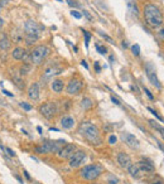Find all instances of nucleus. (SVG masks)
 Wrapping results in <instances>:
<instances>
[{
  "label": "nucleus",
  "mask_w": 164,
  "mask_h": 184,
  "mask_svg": "<svg viewBox=\"0 0 164 184\" xmlns=\"http://www.w3.org/2000/svg\"><path fill=\"white\" fill-rule=\"evenodd\" d=\"M78 133L92 145H100L101 144V135L99 128L90 121L81 122L80 126H78Z\"/></svg>",
  "instance_id": "nucleus-1"
},
{
  "label": "nucleus",
  "mask_w": 164,
  "mask_h": 184,
  "mask_svg": "<svg viewBox=\"0 0 164 184\" xmlns=\"http://www.w3.org/2000/svg\"><path fill=\"white\" fill-rule=\"evenodd\" d=\"M9 1H10V0H0V8H1V7H5V5H7Z\"/></svg>",
  "instance_id": "nucleus-43"
},
{
  "label": "nucleus",
  "mask_w": 164,
  "mask_h": 184,
  "mask_svg": "<svg viewBox=\"0 0 164 184\" xmlns=\"http://www.w3.org/2000/svg\"><path fill=\"white\" fill-rule=\"evenodd\" d=\"M100 34H101V36H102V37H104V38H105V39H106V41L109 42V43H114V41H112V39H111L109 36H106V34H102V33H100Z\"/></svg>",
  "instance_id": "nucleus-41"
},
{
  "label": "nucleus",
  "mask_w": 164,
  "mask_h": 184,
  "mask_svg": "<svg viewBox=\"0 0 164 184\" xmlns=\"http://www.w3.org/2000/svg\"><path fill=\"white\" fill-rule=\"evenodd\" d=\"M149 184H164V180H162L159 177H155L154 179H151Z\"/></svg>",
  "instance_id": "nucleus-33"
},
{
  "label": "nucleus",
  "mask_w": 164,
  "mask_h": 184,
  "mask_svg": "<svg viewBox=\"0 0 164 184\" xmlns=\"http://www.w3.org/2000/svg\"><path fill=\"white\" fill-rule=\"evenodd\" d=\"M39 92H41V90H39V85L33 83L30 87L28 88V97L33 101H37L39 99Z\"/></svg>",
  "instance_id": "nucleus-14"
},
{
  "label": "nucleus",
  "mask_w": 164,
  "mask_h": 184,
  "mask_svg": "<svg viewBox=\"0 0 164 184\" xmlns=\"http://www.w3.org/2000/svg\"><path fill=\"white\" fill-rule=\"evenodd\" d=\"M131 50H133V53L135 56H139L140 54V45L139 44H134L133 47H131Z\"/></svg>",
  "instance_id": "nucleus-32"
},
{
  "label": "nucleus",
  "mask_w": 164,
  "mask_h": 184,
  "mask_svg": "<svg viewBox=\"0 0 164 184\" xmlns=\"http://www.w3.org/2000/svg\"><path fill=\"white\" fill-rule=\"evenodd\" d=\"M128 7H129L130 11H131L133 14H135V15H139V9L137 8V5H135V3L133 1V0H130V1H128Z\"/></svg>",
  "instance_id": "nucleus-25"
},
{
  "label": "nucleus",
  "mask_w": 164,
  "mask_h": 184,
  "mask_svg": "<svg viewBox=\"0 0 164 184\" xmlns=\"http://www.w3.org/2000/svg\"><path fill=\"white\" fill-rule=\"evenodd\" d=\"M109 144H110V145H115V144H116V136L115 135H110V137H109Z\"/></svg>",
  "instance_id": "nucleus-37"
},
{
  "label": "nucleus",
  "mask_w": 164,
  "mask_h": 184,
  "mask_svg": "<svg viewBox=\"0 0 164 184\" xmlns=\"http://www.w3.org/2000/svg\"><path fill=\"white\" fill-rule=\"evenodd\" d=\"M20 106L23 107L25 111H30L32 108H33V107H32V105H29V103H27V102H20Z\"/></svg>",
  "instance_id": "nucleus-34"
},
{
  "label": "nucleus",
  "mask_w": 164,
  "mask_h": 184,
  "mask_svg": "<svg viewBox=\"0 0 164 184\" xmlns=\"http://www.w3.org/2000/svg\"><path fill=\"white\" fill-rule=\"evenodd\" d=\"M24 29H25V34H29V36H36V37L39 38L42 27H39L34 20H27L25 25H24Z\"/></svg>",
  "instance_id": "nucleus-10"
},
{
  "label": "nucleus",
  "mask_w": 164,
  "mask_h": 184,
  "mask_svg": "<svg viewBox=\"0 0 164 184\" xmlns=\"http://www.w3.org/2000/svg\"><path fill=\"white\" fill-rule=\"evenodd\" d=\"M111 101H112V102H114V103H115V105H117V106H120V101H119L117 99H115V97H114V96H111Z\"/></svg>",
  "instance_id": "nucleus-42"
},
{
  "label": "nucleus",
  "mask_w": 164,
  "mask_h": 184,
  "mask_svg": "<svg viewBox=\"0 0 164 184\" xmlns=\"http://www.w3.org/2000/svg\"><path fill=\"white\" fill-rule=\"evenodd\" d=\"M56 105H57V111L58 112H66L70 108V106H71V101H68V100H62V101L56 103Z\"/></svg>",
  "instance_id": "nucleus-18"
},
{
  "label": "nucleus",
  "mask_w": 164,
  "mask_h": 184,
  "mask_svg": "<svg viewBox=\"0 0 164 184\" xmlns=\"http://www.w3.org/2000/svg\"><path fill=\"white\" fill-rule=\"evenodd\" d=\"M96 49H97V52L100 54H105L106 53V48L102 47V45H100V44H96Z\"/></svg>",
  "instance_id": "nucleus-35"
},
{
  "label": "nucleus",
  "mask_w": 164,
  "mask_h": 184,
  "mask_svg": "<svg viewBox=\"0 0 164 184\" xmlns=\"http://www.w3.org/2000/svg\"><path fill=\"white\" fill-rule=\"evenodd\" d=\"M82 88H83V82L81 79L73 78L68 82V85H67V93L71 96H76L82 91Z\"/></svg>",
  "instance_id": "nucleus-8"
},
{
  "label": "nucleus",
  "mask_w": 164,
  "mask_h": 184,
  "mask_svg": "<svg viewBox=\"0 0 164 184\" xmlns=\"http://www.w3.org/2000/svg\"><path fill=\"white\" fill-rule=\"evenodd\" d=\"M38 41V37H36V36H29V34H25V42H27V44H33V43H36Z\"/></svg>",
  "instance_id": "nucleus-26"
},
{
  "label": "nucleus",
  "mask_w": 164,
  "mask_h": 184,
  "mask_svg": "<svg viewBox=\"0 0 164 184\" xmlns=\"http://www.w3.org/2000/svg\"><path fill=\"white\" fill-rule=\"evenodd\" d=\"M48 53H49L48 47H46V45H37L30 52V62L36 66L42 65L43 61L46 59V57L48 56Z\"/></svg>",
  "instance_id": "nucleus-5"
},
{
  "label": "nucleus",
  "mask_w": 164,
  "mask_h": 184,
  "mask_svg": "<svg viewBox=\"0 0 164 184\" xmlns=\"http://www.w3.org/2000/svg\"><path fill=\"white\" fill-rule=\"evenodd\" d=\"M24 175L27 177V179H30V175L28 174V171H27V170H24Z\"/></svg>",
  "instance_id": "nucleus-49"
},
{
  "label": "nucleus",
  "mask_w": 164,
  "mask_h": 184,
  "mask_svg": "<svg viewBox=\"0 0 164 184\" xmlns=\"http://www.w3.org/2000/svg\"><path fill=\"white\" fill-rule=\"evenodd\" d=\"M37 130H38V133H39V134H42V128H41V126H38Z\"/></svg>",
  "instance_id": "nucleus-50"
},
{
  "label": "nucleus",
  "mask_w": 164,
  "mask_h": 184,
  "mask_svg": "<svg viewBox=\"0 0 164 184\" xmlns=\"http://www.w3.org/2000/svg\"><path fill=\"white\" fill-rule=\"evenodd\" d=\"M10 44H12L10 43V39L4 34V36L0 38V48H1L3 50H7V49L10 48Z\"/></svg>",
  "instance_id": "nucleus-22"
},
{
  "label": "nucleus",
  "mask_w": 164,
  "mask_h": 184,
  "mask_svg": "<svg viewBox=\"0 0 164 184\" xmlns=\"http://www.w3.org/2000/svg\"><path fill=\"white\" fill-rule=\"evenodd\" d=\"M77 150V148L75 144H65L63 148L61 149V150L58 151V158L59 159H70L73 154H75V151Z\"/></svg>",
  "instance_id": "nucleus-9"
},
{
  "label": "nucleus",
  "mask_w": 164,
  "mask_h": 184,
  "mask_svg": "<svg viewBox=\"0 0 164 184\" xmlns=\"http://www.w3.org/2000/svg\"><path fill=\"white\" fill-rule=\"evenodd\" d=\"M81 65L85 67V68H86V70H87V68H88V65H87V63H86V61H85V59H82L81 61Z\"/></svg>",
  "instance_id": "nucleus-47"
},
{
  "label": "nucleus",
  "mask_w": 164,
  "mask_h": 184,
  "mask_svg": "<svg viewBox=\"0 0 164 184\" xmlns=\"http://www.w3.org/2000/svg\"><path fill=\"white\" fill-rule=\"evenodd\" d=\"M12 56H13V58H14V59H18V61H19V59H23V58H25L27 53H25V49L20 48V47H16V48L13 50Z\"/></svg>",
  "instance_id": "nucleus-19"
},
{
  "label": "nucleus",
  "mask_w": 164,
  "mask_h": 184,
  "mask_svg": "<svg viewBox=\"0 0 164 184\" xmlns=\"http://www.w3.org/2000/svg\"><path fill=\"white\" fill-rule=\"evenodd\" d=\"M52 90L54 91V92H57V93H59V92H62L63 91V87H65V83H63V81L62 79H54V81L52 82Z\"/></svg>",
  "instance_id": "nucleus-20"
},
{
  "label": "nucleus",
  "mask_w": 164,
  "mask_h": 184,
  "mask_svg": "<svg viewBox=\"0 0 164 184\" xmlns=\"http://www.w3.org/2000/svg\"><path fill=\"white\" fill-rule=\"evenodd\" d=\"M94 105V102L91 101V99H88V97H86V99H83L82 102H81V106L85 108V110H87V108H91Z\"/></svg>",
  "instance_id": "nucleus-24"
},
{
  "label": "nucleus",
  "mask_w": 164,
  "mask_h": 184,
  "mask_svg": "<svg viewBox=\"0 0 164 184\" xmlns=\"http://www.w3.org/2000/svg\"><path fill=\"white\" fill-rule=\"evenodd\" d=\"M29 71H30V66H29V65H25V63H24V65L20 67V72H19V73L22 74V76H23V74L29 73Z\"/></svg>",
  "instance_id": "nucleus-27"
},
{
  "label": "nucleus",
  "mask_w": 164,
  "mask_h": 184,
  "mask_svg": "<svg viewBox=\"0 0 164 184\" xmlns=\"http://www.w3.org/2000/svg\"><path fill=\"white\" fill-rule=\"evenodd\" d=\"M144 16L146 23L153 27V28H158L163 24V15L159 8L155 7L154 4H146L144 7Z\"/></svg>",
  "instance_id": "nucleus-2"
},
{
  "label": "nucleus",
  "mask_w": 164,
  "mask_h": 184,
  "mask_svg": "<svg viewBox=\"0 0 164 184\" xmlns=\"http://www.w3.org/2000/svg\"><path fill=\"white\" fill-rule=\"evenodd\" d=\"M13 81H14V83L18 86L20 90H23V88L25 87V83H24V81H23V78H20L19 76H14V77H13Z\"/></svg>",
  "instance_id": "nucleus-23"
},
{
  "label": "nucleus",
  "mask_w": 164,
  "mask_h": 184,
  "mask_svg": "<svg viewBox=\"0 0 164 184\" xmlns=\"http://www.w3.org/2000/svg\"><path fill=\"white\" fill-rule=\"evenodd\" d=\"M128 170H129V173H130V175H131V177H134V178H139L140 177L141 170L139 169L138 164H131L128 168Z\"/></svg>",
  "instance_id": "nucleus-21"
},
{
  "label": "nucleus",
  "mask_w": 164,
  "mask_h": 184,
  "mask_svg": "<svg viewBox=\"0 0 164 184\" xmlns=\"http://www.w3.org/2000/svg\"><path fill=\"white\" fill-rule=\"evenodd\" d=\"M104 173V166L100 164H90V165H85L83 168L80 169V177L85 180L88 182H94Z\"/></svg>",
  "instance_id": "nucleus-4"
},
{
  "label": "nucleus",
  "mask_w": 164,
  "mask_h": 184,
  "mask_svg": "<svg viewBox=\"0 0 164 184\" xmlns=\"http://www.w3.org/2000/svg\"><path fill=\"white\" fill-rule=\"evenodd\" d=\"M3 93H4V95H7V96H9V97H13V93H10V92L7 91V90H3Z\"/></svg>",
  "instance_id": "nucleus-46"
},
{
  "label": "nucleus",
  "mask_w": 164,
  "mask_h": 184,
  "mask_svg": "<svg viewBox=\"0 0 164 184\" xmlns=\"http://www.w3.org/2000/svg\"><path fill=\"white\" fill-rule=\"evenodd\" d=\"M159 36H160V38H163V39H164V29H162V30L159 32Z\"/></svg>",
  "instance_id": "nucleus-48"
},
{
  "label": "nucleus",
  "mask_w": 164,
  "mask_h": 184,
  "mask_svg": "<svg viewBox=\"0 0 164 184\" xmlns=\"http://www.w3.org/2000/svg\"><path fill=\"white\" fill-rule=\"evenodd\" d=\"M148 110H149V111H150V112H151L153 115H154V116H155V117H157L158 120H159V121H160V122H164V120H163V117H162V116H160V115H159V114H158V112H157L155 110H153V108H151V107H148Z\"/></svg>",
  "instance_id": "nucleus-29"
},
{
  "label": "nucleus",
  "mask_w": 164,
  "mask_h": 184,
  "mask_svg": "<svg viewBox=\"0 0 164 184\" xmlns=\"http://www.w3.org/2000/svg\"><path fill=\"white\" fill-rule=\"evenodd\" d=\"M67 1V4L70 5V7H73V8H76V7H78V3H76L75 0H66Z\"/></svg>",
  "instance_id": "nucleus-39"
},
{
  "label": "nucleus",
  "mask_w": 164,
  "mask_h": 184,
  "mask_svg": "<svg viewBox=\"0 0 164 184\" xmlns=\"http://www.w3.org/2000/svg\"><path fill=\"white\" fill-rule=\"evenodd\" d=\"M39 112H41V115L43 117L50 120L58 114L57 105H56L54 102H44L43 105L39 106Z\"/></svg>",
  "instance_id": "nucleus-6"
},
{
  "label": "nucleus",
  "mask_w": 164,
  "mask_h": 184,
  "mask_svg": "<svg viewBox=\"0 0 164 184\" xmlns=\"http://www.w3.org/2000/svg\"><path fill=\"white\" fill-rule=\"evenodd\" d=\"M5 151H7V153L10 155V157H15V153H14L10 148H5Z\"/></svg>",
  "instance_id": "nucleus-40"
},
{
  "label": "nucleus",
  "mask_w": 164,
  "mask_h": 184,
  "mask_svg": "<svg viewBox=\"0 0 164 184\" xmlns=\"http://www.w3.org/2000/svg\"><path fill=\"white\" fill-rule=\"evenodd\" d=\"M117 163H119V165L121 166V168H124V169H128L130 165H131L133 163H131V159H130V157L126 154V153H119L117 154Z\"/></svg>",
  "instance_id": "nucleus-13"
},
{
  "label": "nucleus",
  "mask_w": 164,
  "mask_h": 184,
  "mask_svg": "<svg viewBox=\"0 0 164 184\" xmlns=\"http://www.w3.org/2000/svg\"><path fill=\"white\" fill-rule=\"evenodd\" d=\"M83 14H85V15H86V18H87L88 20H92V16H91V15H90V14H88V11H86V10H83Z\"/></svg>",
  "instance_id": "nucleus-44"
},
{
  "label": "nucleus",
  "mask_w": 164,
  "mask_h": 184,
  "mask_svg": "<svg viewBox=\"0 0 164 184\" xmlns=\"http://www.w3.org/2000/svg\"><path fill=\"white\" fill-rule=\"evenodd\" d=\"M66 144L65 140H47L43 141L42 144H39L34 148V153L39 154V155H44V154H58V151L61 150L63 145Z\"/></svg>",
  "instance_id": "nucleus-3"
},
{
  "label": "nucleus",
  "mask_w": 164,
  "mask_h": 184,
  "mask_svg": "<svg viewBox=\"0 0 164 184\" xmlns=\"http://www.w3.org/2000/svg\"><path fill=\"white\" fill-rule=\"evenodd\" d=\"M144 92H145V95L149 97V100H154V96L151 95V92H150L148 88H146V87H144Z\"/></svg>",
  "instance_id": "nucleus-38"
},
{
  "label": "nucleus",
  "mask_w": 164,
  "mask_h": 184,
  "mask_svg": "<svg viewBox=\"0 0 164 184\" xmlns=\"http://www.w3.org/2000/svg\"><path fill=\"white\" fill-rule=\"evenodd\" d=\"M85 159H86V153L83 150H76L75 154L68 159V164L71 168H78V166L82 165Z\"/></svg>",
  "instance_id": "nucleus-7"
},
{
  "label": "nucleus",
  "mask_w": 164,
  "mask_h": 184,
  "mask_svg": "<svg viewBox=\"0 0 164 184\" xmlns=\"http://www.w3.org/2000/svg\"><path fill=\"white\" fill-rule=\"evenodd\" d=\"M3 24H4V20H3V18H0V28L3 27Z\"/></svg>",
  "instance_id": "nucleus-51"
},
{
  "label": "nucleus",
  "mask_w": 164,
  "mask_h": 184,
  "mask_svg": "<svg viewBox=\"0 0 164 184\" xmlns=\"http://www.w3.org/2000/svg\"><path fill=\"white\" fill-rule=\"evenodd\" d=\"M119 183V179L114 175H109L107 178V184H117Z\"/></svg>",
  "instance_id": "nucleus-31"
},
{
  "label": "nucleus",
  "mask_w": 164,
  "mask_h": 184,
  "mask_svg": "<svg viewBox=\"0 0 164 184\" xmlns=\"http://www.w3.org/2000/svg\"><path fill=\"white\" fill-rule=\"evenodd\" d=\"M71 15H72V16H75L76 19H81V16H82V14H81V13H78L77 10H72V11H71Z\"/></svg>",
  "instance_id": "nucleus-36"
},
{
  "label": "nucleus",
  "mask_w": 164,
  "mask_h": 184,
  "mask_svg": "<svg viewBox=\"0 0 164 184\" xmlns=\"http://www.w3.org/2000/svg\"><path fill=\"white\" fill-rule=\"evenodd\" d=\"M57 1H62V0H57Z\"/></svg>",
  "instance_id": "nucleus-53"
},
{
  "label": "nucleus",
  "mask_w": 164,
  "mask_h": 184,
  "mask_svg": "<svg viewBox=\"0 0 164 184\" xmlns=\"http://www.w3.org/2000/svg\"><path fill=\"white\" fill-rule=\"evenodd\" d=\"M149 124H150V125H151V126H153V128H154V129H157L158 131H160L162 134H164V128H162L160 125L155 124V121H154V120H149Z\"/></svg>",
  "instance_id": "nucleus-28"
},
{
  "label": "nucleus",
  "mask_w": 164,
  "mask_h": 184,
  "mask_svg": "<svg viewBox=\"0 0 164 184\" xmlns=\"http://www.w3.org/2000/svg\"><path fill=\"white\" fill-rule=\"evenodd\" d=\"M145 72H146V76H148V78L150 79V82L154 85L157 88H160L162 86L159 83V79H158V77H157L155 68H154V66H153L151 63H146V65H145Z\"/></svg>",
  "instance_id": "nucleus-11"
},
{
  "label": "nucleus",
  "mask_w": 164,
  "mask_h": 184,
  "mask_svg": "<svg viewBox=\"0 0 164 184\" xmlns=\"http://www.w3.org/2000/svg\"><path fill=\"white\" fill-rule=\"evenodd\" d=\"M83 32V36H85V44H86V47H88V43H90V39H91V36H90V33L87 30H82Z\"/></svg>",
  "instance_id": "nucleus-30"
},
{
  "label": "nucleus",
  "mask_w": 164,
  "mask_h": 184,
  "mask_svg": "<svg viewBox=\"0 0 164 184\" xmlns=\"http://www.w3.org/2000/svg\"><path fill=\"white\" fill-rule=\"evenodd\" d=\"M62 71H63V70H62L61 67L56 66V65H53V66H49V67H47V68H46V71H44V77L49 78V77L57 76V74H61V73H62Z\"/></svg>",
  "instance_id": "nucleus-16"
},
{
  "label": "nucleus",
  "mask_w": 164,
  "mask_h": 184,
  "mask_svg": "<svg viewBox=\"0 0 164 184\" xmlns=\"http://www.w3.org/2000/svg\"><path fill=\"white\" fill-rule=\"evenodd\" d=\"M121 140L125 142L128 146L133 148V149H138V148H139V141H138V139H137V137H135L133 134L122 133V134H121Z\"/></svg>",
  "instance_id": "nucleus-12"
},
{
  "label": "nucleus",
  "mask_w": 164,
  "mask_h": 184,
  "mask_svg": "<svg viewBox=\"0 0 164 184\" xmlns=\"http://www.w3.org/2000/svg\"><path fill=\"white\" fill-rule=\"evenodd\" d=\"M61 125H62V128L63 129L70 130V129H72L73 126H75V119L71 117V116H63L61 119Z\"/></svg>",
  "instance_id": "nucleus-17"
},
{
  "label": "nucleus",
  "mask_w": 164,
  "mask_h": 184,
  "mask_svg": "<svg viewBox=\"0 0 164 184\" xmlns=\"http://www.w3.org/2000/svg\"><path fill=\"white\" fill-rule=\"evenodd\" d=\"M139 169L141 170V173H153L154 171V165L150 162H146V160H140L137 163Z\"/></svg>",
  "instance_id": "nucleus-15"
},
{
  "label": "nucleus",
  "mask_w": 164,
  "mask_h": 184,
  "mask_svg": "<svg viewBox=\"0 0 164 184\" xmlns=\"http://www.w3.org/2000/svg\"><path fill=\"white\" fill-rule=\"evenodd\" d=\"M122 47H124V48H126V47H128V44H126L125 42H122Z\"/></svg>",
  "instance_id": "nucleus-52"
},
{
  "label": "nucleus",
  "mask_w": 164,
  "mask_h": 184,
  "mask_svg": "<svg viewBox=\"0 0 164 184\" xmlns=\"http://www.w3.org/2000/svg\"><path fill=\"white\" fill-rule=\"evenodd\" d=\"M95 68H96V72H100V71H101V68H100L99 62H95Z\"/></svg>",
  "instance_id": "nucleus-45"
}]
</instances>
